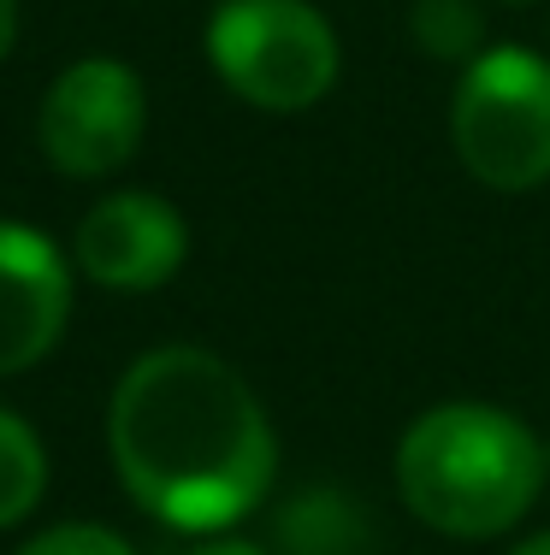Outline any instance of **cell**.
<instances>
[{"label":"cell","instance_id":"7a4b0ae2","mask_svg":"<svg viewBox=\"0 0 550 555\" xmlns=\"http://www.w3.org/2000/svg\"><path fill=\"white\" fill-rule=\"evenodd\" d=\"M545 479L550 455L533 426L491 402H438L397 443V491L409 514L468 544L527 520Z\"/></svg>","mask_w":550,"mask_h":555},{"label":"cell","instance_id":"5b68a950","mask_svg":"<svg viewBox=\"0 0 550 555\" xmlns=\"http://www.w3.org/2000/svg\"><path fill=\"white\" fill-rule=\"evenodd\" d=\"M142 137H149V89L125 60L107 54L65 65L36 107V142H42L48 166L84 183L125 171L137 160Z\"/></svg>","mask_w":550,"mask_h":555},{"label":"cell","instance_id":"2e32d148","mask_svg":"<svg viewBox=\"0 0 550 555\" xmlns=\"http://www.w3.org/2000/svg\"><path fill=\"white\" fill-rule=\"evenodd\" d=\"M545 455H550V443H545Z\"/></svg>","mask_w":550,"mask_h":555},{"label":"cell","instance_id":"9c48e42d","mask_svg":"<svg viewBox=\"0 0 550 555\" xmlns=\"http://www.w3.org/2000/svg\"><path fill=\"white\" fill-rule=\"evenodd\" d=\"M42 491H48L42 438L30 431V420H18L12 408H0V532H12L18 520H30Z\"/></svg>","mask_w":550,"mask_h":555},{"label":"cell","instance_id":"7c38bea8","mask_svg":"<svg viewBox=\"0 0 550 555\" xmlns=\"http://www.w3.org/2000/svg\"><path fill=\"white\" fill-rule=\"evenodd\" d=\"M190 555H272V550H260L255 538H238V532H214V538H202Z\"/></svg>","mask_w":550,"mask_h":555},{"label":"cell","instance_id":"277c9868","mask_svg":"<svg viewBox=\"0 0 550 555\" xmlns=\"http://www.w3.org/2000/svg\"><path fill=\"white\" fill-rule=\"evenodd\" d=\"M450 149L497 195L550 183V60L533 48H486L450 101Z\"/></svg>","mask_w":550,"mask_h":555},{"label":"cell","instance_id":"3957f363","mask_svg":"<svg viewBox=\"0 0 550 555\" xmlns=\"http://www.w3.org/2000/svg\"><path fill=\"white\" fill-rule=\"evenodd\" d=\"M207 65L260 113H308L337 89V30L308 0H219L207 18Z\"/></svg>","mask_w":550,"mask_h":555},{"label":"cell","instance_id":"ba28073f","mask_svg":"<svg viewBox=\"0 0 550 555\" xmlns=\"http://www.w3.org/2000/svg\"><path fill=\"white\" fill-rule=\"evenodd\" d=\"M272 555H385L373 508L337 485L291 496L272 520Z\"/></svg>","mask_w":550,"mask_h":555},{"label":"cell","instance_id":"5bb4252c","mask_svg":"<svg viewBox=\"0 0 550 555\" xmlns=\"http://www.w3.org/2000/svg\"><path fill=\"white\" fill-rule=\"evenodd\" d=\"M509 555H550V532H533L527 544H515V550H509Z\"/></svg>","mask_w":550,"mask_h":555},{"label":"cell","instance_id":"52a82bcc","mask_svg":"<svg viewBox=\"0 0 550 555\" xmlns=\"http://www.w3.org/2000/svg\"><path fill=\"white\" fill-rule=\"evenodd\" d=\"M72 320V260L48 231L0 219V378L54 354Z\"/></svg>","mask_w":550,"mask_h":555},{"label":"cell","instance_id":"8fae6325","mask_svg":"<svg viewBox=\"0 0 550 555\" xmlns=\"http://www.w3.org/2000/svg\"><path fill=\"white\" fill-rule=\"evenodd\" d=\"M18 555H137V550H130L125 532H113L101 520H60L48 532H36Z\"/></svg>","mask_w":550,"mask_h":555},{"label":"cell","instance_id":"8992f818","mask_svg":"<svg viewBox=\"0 0 550 555\" xmlns=\"http://www.w3.org/2000/svg\"><path fill=\"white\" fill-rule=\"evenodd\" d=\"M72 255L95 289L149 296V289L172 284L178 267L190 260V224L172 202L149 190H113L84 214Z\"/></svg>","mask_w":550,"mask_h":555},{"label":"cell","instance_id":"9a60e30c","mask_svg":"<svg viewBox=\"0 0 550 555\" xmlns=\"http://www.w3.org/2000/svg\"><path fill=\"white\" fill-rule=\"evenodd\" d=\"M503 7H539V0H503Z\"/></svg>","mask_w":550,"mask_h":555},{"label":"cell","instance_id":"30bf717a","mask_svg":"<svg viewBox=\"0 0 550 555\" xmlns=\"http://www.w3.org/2000/svg\"><path fill=\"white\" fill-rule=\"evenodd\" d=\"M409 36L426 60H462L474 65L486 54V12L479 0H414L409 7Z\"/></svg>","mask_w":550,"mask_h":555},{"label":"cell","instance_id":"4fadbf2b","mask_svg":"<svg viewBox=\"0 0 550 555\" xmlns=\"http://www.w3.org/2000/svg\"><path fill=\"white\" fill-rule=\"evenodd\" d=\"M18 18H24V7H18V0H0V65H7L12 42H18Z\"/></svg>","mask_w":550,"mask_h":555},{"label":"cell","instance_id":"6da1fadb","mask_svg":"<svg viewBox=\"0 0 550 555\" xmlns=\"http://www.w3.org/2000/svg\"><path fill=\"white\" fill-rule=\"evenodd\" d=\"M107 455L142 514L214 538L260 508L279 467V431L231 361L166 343L137 354L113 385Z\"/></svg>","mask_w":550,"mask_h":555}]
</instances>
